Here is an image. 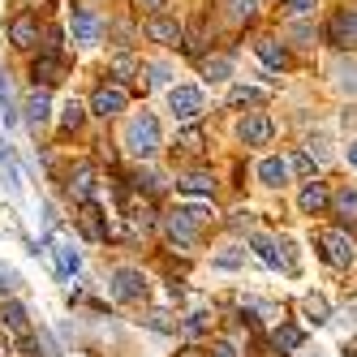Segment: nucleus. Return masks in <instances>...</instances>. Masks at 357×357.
<instances>
[{"label": "nucleus", "mask_w": 357, "mask_h": 357, "mask_svg": "<svg viewBox=\"0 0 357 357\" xmlns=\"http://www.w3.org/2000/svg\"><path fill=\"white\" fill-rule=\"evenodd\" d=\"M125 146H130V155H138V160L155 155V151H160V125H155V116H151V112L134 116L130 130H125Z\"/></svg>", "instance_id": "nucleus-1"}, {"label": "nucleus", "mask_w": 357, "mask_h": 357, "mask_svg": "<svg viewBox=\"0 0 357 357\" xmlns=\"http://www.w3.org/2000/svg\"><path fill=\"white\" fill-rule=\"evenodd\" d=\"M250 250L259 254V259H263L267 267H280V271H289V275L297 271V259H293V254H289L293 245H275L271 237H259V233H254V237H250Z\"/></svg>", "instance_id": "nucleus-2"}, {"label": "nucleus", "mask_w": 357, "mask_h": 357, "mask_svg": "<svg viewBox=\"0 0 357 357\" xmlns=\"http://www.w3.org/2000/svg\"><path fill=\"white\" fill-rule=\"evenodd\" d=\"M168 112L176 121H194L202 112V91L198 86H172L168 91Z\"/></svg>", "instance_id": "nucleus-3"}, {"label": "nucleus", "mask_w": 357, "mask_h": 357, "mask_svg": "<svg viewBox=\"0 0 357 357\" xmlns=\"http://www.w3.org/2000/svg\"><path fill=\"white\" fill-rule=\"evenodd\" d=\"M112 297H116V301H142V297H146V280H142V271H134V267H116V271H112Z\"/></svg>", "instance_id": "nucleus-4"}, {"label": "nucleus", "mask_w": 357, "mask_h": 357, "mask_svg": "<svg viewBox=\"0 0 357 357\" xmlns=\"http://www.w3.org/2000/svg\"><path fill=\"white\" fill-rule=\"evenodd\" d=\"M319 250H323V259L331 267H349L353 263V241L344 233H319Z\"/></svg>", "instance_id": "nucleus-5"}, {"label": "nucleus", "mask_w": 357, "mask_h": 357, "mask_svg": "<svg viewBox=\"0 0 357 357\" xmlns=\"http://www.w3.org/2000/svg\"><path fill=\"white\" fill-rule=\"evenodd\" d=\"M327 39H331V43H340V47L357 43V9H340L336 17H331V26H327Z\"/></svg>", "instance_id": "nucleus-6"}, {"label": "nucleus", "mask_w": 357, "mask_h": 357, "mask_svg": "<svg viewBox=\"0 0 357 357\" xmlns=\"http://www.w3.org/2000/svg\"><path fill=\"white\" fill-rule=\"evenodd\" d=\"M69 31H73V43H95L99 39V17L91 9H73L69 13Z\"/></svg>", "instance_id": "nucleus-7"}, {"label": "nucleus", "mask_w": 357, "mask_h": 357, "mask_svg": "<svg viewBox=\"0 0 357 357\" xmlns=\"http://www.w3.org/2000/svg\"><path fill=\"white\" fill-rule=\"evenodd\" d=\"M65 78V61H61V52H52V47H47V52L35 61V82H43V86H56Z\"/></svg>", "instance_id": "nucleus-8"}, {"label": "nucleus", "mask_w": 357, "mask_h": 357, "mask_svg": "<svg viewBox=\"0 0 357 357\" xmlns=\"http://www.w3.org/2000/svg\"><path fill=\"white\" fill-rule=\"evenodd\" d=\"M125 108V91L121 86H99L95 95H91V112H99V116H112V112H121Z\"/></svg>", "instance_id": "nucleus-9"}, {"label": "nucleus", "mask_w": 357, "mask_h": 357, "mask_svg": "<svg viewBox=\"0 0 357 357\" xmlns=\"http://www.w3.org/2000/svg\"><path fill=\"white\" fill-rule=\"evenodd\" d=\"M164 233H168L176 245H194V241H198V224H194V220H185L181 211H176V215H168V220H164Z\"/></svg>", "instance_id": "nucleus-10"}, {"label": "nucleus", "mask_w": 357, "mask_h": 357, "mask_svg": "<svg viewBox=\"0 0 357 357\" xmlns=\"http://www.w3.org/2000/svg\"><path fill=\"white\" fill-rule=\"evenodd\" d=\"M267 138H271V121H267L263 112H254V116L241 121V142H245V146H263Z\"/></svg>", "instance_id": "nucleus-11"}, {"label": "nucleus", "mask_w": 357, "mask_h": 357, "mask_svg": "<svg viewBox=\"0 0 357 357\" xmlns=\"http://www.w3.org/2000/svg\"><path fill=\"white\" fill-rule=\"evenodd\" d=\"M327 202H331L327 185H323V181H310V185L301 190V198H297V207H301L305 215H319V211H327Z\"/></svg>", "instance_id": "nucleus-12"}, {"label": "nucleus", "mask_w": 357, "mask_h": 357, "mask_svg": "<svg viewBox=\"0 0 357 357\" xmlns=\"http://www.w3.org/2000/svg\"><path fill=\"white\" fill-rule=\"evenodd\" d=\"M146 35L155 39V43H181V26H176L172 17H164V13H151V22H146Z\"/></svg>", "instance_id": "nucleus-13"}, {"label": "nucleus", "mask_w": 357, "mask_h": 357, "mask_svg": "<svg viewBox=\"0 0 357 357\" xmlns=\"http://www.w3.org/2000/svg\"><path fill=\"white\" fill-rule=\"evenodd\" d=\"M9 39H13L17 47H35V39H39V22H35L31 13L13 17V22H9Z\"/></svg>", "instance_id": "nucleus-14"}, {"label": "nucleus", "mask_w": 357, "mask_h": 357, "mask_svg": "<svg viewBox=\"0 0 357 357\" xmlns=\"http://www.w3.org/2000/svg\"><path fill=\"white\" fill-rule=\"evenodd\" d=\"M47 116H52V99H47V91L35 86V95L26 99V121H31V130H43Z\"/></svg>", "instance_id": "nucleus-15"}, {"label": "nucleus", "mask_w": 357, "mask_h": 357, "mask_svg": "<svg viewBox=\"0 0 357 357\" xmlns=\"http://www.w3.org/2000/svg\"><path fill=\"white\" fill-rule=\"evenodd\" d=\"M181 194H190V198H211L215 194V181H211V172H190V176H181Z\"/></svg>", "instance_id": "nucleus-16"}, {"label": "nucleus", "mask_w": 357, "mask_h": 357, "mask_svg": "<svg viewBox=\"0 0 357 357\" xmlns=\"http://www.w3.org/2000/svg\"><path fill=\"white\" fill-rule=\"evenodd\" d=\"M0 323H5L9 331H17V336H22V340H26V336H31V327H26V310H22V305H17V301H5V305H0Z\"/></svg>", "instance_id": "nucleus-17"}, {"label": "nucleus", "mask_w": 357, "mask_h": 357, "mask_svg": "<svg viewBox=\"0 0 357 357\" xmlns=\"http://www.w3.org/2000/svg\"><path fill=\"white\" fill-rule=\"evenodd\" d=\"M259 181H263V185H284V181H289V164L275 160V155H267V160L259 164Z\"/></svg>", "instance_id": "nucleus-18"}, {"label": "nucleus", "mask_w": 357, "mask_h": 357, "mask_svg": "<svg viewBox=\"0 0 357 357\" xmlns=\"http://www.w3.org/2000/svg\"><path fill=\"white\" fill-rule=\"evenodd\" d=\"M0 121H5V125L17 121V99H13V82H9L5 69H0Z\"/></svg>", "instance_id": "nucleus-19"}, {"label": "nucleus", "mask_w": 357, "mask_h": 357, "mask_svg": "<svg viewBox=\"0 0 357 357\" xmlns=\"http://www.w3.org/2000/svg\"><path fill=\"white\" fill-rule=\"evenodd\" d=\"M56 263H61L65 275H78V271H82V254H78V245H73V241H56Z\"/></svg>", "instance_id": "nucleus-20"}, {"label": "nucleus", "mask_w": 357, "mask_h": 357, "mask_svg": "<svg viewBox=\"0 0 357 357\" xmlns=\"http://www.w3.org/2000/svg\"><path fill=\"white\" fill-rule=\"evenodd\" d=\"M271 344H275V349H284V353H297V349H301V327L280 323V327H275V336H271Z\"/></svg>", "instance_id": "nucleus-21"}, {"label": "nucleus", "mask_w": 357, "mask_h": 357, "mask_svg": "<svg viewBox=\"0 0 357 357\" xmlns=\"http://www.w3.org/2000/svg\"><path fill=\"white\" fill-rule=\"evenodd\" d=\"M336 86L344 95H357V61L353 56L349 61H336Z\"/></svg>", "instance_id": "nucleus-22"}, {"label": "nucleus", "mask_w": 357, "mask_h": 357, "mask_svg": "<svg viewBox=\"0 0 357 357\" xmlns=\"http://www.w3.org/2000/svg\"><path fill=\"white\" fill-rule=\"evenodd\" d=\"M267 99V91H259V86H233L228 91V104L233 108H250V104H263Z\"/></svg>", "instance_id": "nucleus-23"}, {"label": "nucleus", "mask_w": 357, "mask_h": 357, "mask_svg": "<svg viewBox=\"0 0 357 357\" xmlns=\"http://www.w3.org/2000/svg\"><path fill=\"white\" fill-rule=\"evenodd\" d=\"M301 310H305V319H310V323H327V319H331V305H327V297H319V293L305 297Z\"/></svg>", "instance_id": "nucleus-24"}, {"label": "nucleus", "mask_w": 357, "mask_h": 357, "mask_svg": "<svg viewBox=\"0 0 357 357\" xmlns=\"http://www.w3.org/2000/svg\"><path fill=\"white\" fill-rule=\"evenodd\" d=\"M259 56H263L271 69H284V65H289V52H284L275 39H259Z\"/></svg>", "instance_id": "nucleus-25"}, {"label": "nucleus", "mask_w": 357, "mask_h": 357, "mask_svg": "<svg viewBox=\"0 0 357 357\" xmlns=\"http://www.w3.org/2000/svg\"><path fill=\"white\" fill-rule=\"evenodd\" d=\"M254 5H259V0H224V9H228V17H233V22H250L254 17Z\"/></svg>", "instance_id": "nucleus-26"}, {"label": "nucleus", "mask_w": 357, "mask_h": 357, "mask_svg": "<svg viewBox=\"0 0 357 357\" xmlns=\"http://www.w3.org/2000/svg\"><path fill=\"white\" fill-rule=\"evenodd\" d=\"M73 194H78V198H91V194H95V172H91V168H78V172H73Z\"/></svg>", "instance_id": "nucleus-27"}, {"label": "nucleus", "mask_w": 357, "mask_h": 357, "mask_svg": "<svg viewBox=\"0 0 357 357\" xmlns=\"http://www.w3.org/2000/svg\"><path fill=\"white\" fill-rule=\"evenodd\" d=\"M202 69H207V78H211V82H224L228 73H233V61H228V56H211Z\"/></svg>", "instance_id": "nucleus-28"}, {"label": "nucleus", "mask_w": 357, "mask_h": 357, "mask_svg": "<svg viewBox=\"0 0 357 357\" xmlns=\"http://www.w3.org/2000/svg\"><path fill=\"white\" fill-rule=\"evenodd\" d=\"M331 202H336V211H340V215H357V190H340Z\"/></svg>", "instance_id": "nucleus-29"}, {"label": "nucleus", "mask_w": 357, "mask_h": 357, "mask_svg": "<svg viewBox=\"0 0 357 357\" xmlns=\"http://www.w3.org/2000/svg\"><path fill=\"white\" fill-rule=\"evenodd\" d=\"M61 112H65V116H61V121H65V130H78V125H82V104H78V99H69Z\"/></svg>", "instance_id": "nucleus-30"}, {"label": "nucleus", "mask_w": 357, "mask_h": 357, "mask_svg": "<svg viewBox=\"0 0 357 357\" xmlns=\"http://www.w3.org/2000/svg\"><path fill=\"white\" fill-rule=\"evenodd\" d=\"M241 263H245V250H224V254H215V267H224V271H233Z\"/></svg>", "instance_id": "nucleus-31"}, {"label": "nucleus", "mask_w": 357, "mask_h": 357, "mask_svg": "<svg viewBox=\"0 0 357 357\" xmlns=\"http://www.w3.org/2000/svg\"><path fill=\"white\" fill-rule=\"evenodd\" d=\"M5 185H9L13 198H22V176H17V168H13L9 160H5Z\"/></svg>", "instance_id": "nucleus-32"}, {"label": "nucleus", "mask_w": 357, "mask_h": 357, "mask_svg": "<svg viewBox=\"0 0 357 357\" xmlns=\"http://www.w3.org/2000/svg\"><path fill=\"white\" fill-rule=\"evenodd\" d=\"M289 168H293V172H301V176H310V172H314V160L301 151V155H293V164H289Z\"/></svg>", "instance_id": "nucleus-33"}, {"label": "nucleus", "mask_w": 357, "mask_h": 357, "mask_svg": "<svg viewBox=\"0 0 357 357\" xmlns=\"http://www.w3.org/2000/svg\"><path fill=\"white\" fill-rule=\"evenodd\" d=\"M151 82H155V86H168V82H172V69H168V65H151Z\"/></svg>", "instance_id": "nucleus-34"}, {"label": "nucleus", "mask_w": 357, "mask_h": 357, "mask_svg": "<svg viewBox=\"0 0 357 357\" xmlns=\"http://www.w3.org/2000/svg\"><path fill=\"white\" fill-rule=\"evenodd\" d=\"M151 327H155V331H176V323H172L164 310H155V314H151Z\"/></svg>", "instance_id": "nucleus-35"}, {"label": "nucleus", "mask_w": 357, "mask_h": 357, "mask_svg": "<svg viewBox=\"0 0 357 357\" xmlns=\"http://www.w3.org/2000/svg\"><path fill=\"white\" fill-rule=\"evenodd\" d=\"M181 146H185V151H202V134H198V130H185V134H181Z\"/></svg>", "instance_id": "nucleus-36"}, {"label": "nucleus", "mask_w": 357, "mask_h": 357, "mask_svg": "<svg viewBox=\"0 0 357 357\" xmlns=\"http://www.w3.org/2000/svg\"><path fill=\"white\" fill-rule=\"evenodd\" d=\"M13 280H17V275H13L9 267H0V301H5V293L13 289Z\"/></svg>", "instance_id": "nucleus-37"}, {"label": "nucleus", "mask_w": 357, "mask_h": 357, "mask_svg": "<svg viewBox=\"0 0 357 357\" xmlns=\"http://www.w3.org/2000/svg\"><path fill=\"white\" fill-rule=\"evenodd\" d=\"M202 327H207V314H190V323H185V331H190V336H198Z\"/></svg>", "instance_id": "nucleus-38"}, {"label": "nucleus", "mask_w": 357, "mask_h": 357, "mask_svg": "<svg viewBox=\"0 0 357 357\" xmlns=\"http://www.w3.org/2000/svg\"><path fill=\"white\" fill-rule=\"evenodd\" d=\"M284 5H289V13H310L314 0H284Z\"/></svg>", "instance_id": "nucleus-39"}, {"label": "nucleus", "mask_w": 357, "mask_h": 357, "mask_svg": "<svg viewBox=\"0 0 357 357\" xmlns=\"http://www.w3.org/2000/svg\"><path fill=\"white\" fill-rule=\"evenodd\" d=\"M116 73H121V82H125V78L134 73V61H130V56H116Z\"/></svg>", "instance_id": "nucleus-40"}, {"label": "nucleus", "mask_w": 357, "mask_h": 357, "mask_svg": "<svg viewBox=\"0 0 357 357\" xmlns=\"http://www.w3.org/2000/svg\"><path fill=\"white\" fill-rule=\"evenodd\" d=\"M134 5H138V9H146V13H160L168 0H134Z\"/></svg>", "instance_id": "nucleus-41"}, {"label": "nucleus", "mask_w": 357, "mask_h": 357, "mask_svg": "<svg viewBox=\"0 0 357 357\" xmlns=\"http://www.w3.org/2000/svg\"><path fill=\"white\" fill-rule=\"evenodd\" d=\"M211 357H237V349H233V344H228V340H220V344L211 349Z\"/></svg>", "instance_id": "nucleus-42"}, {"label": "nucleus", "mask_w": 357, "mask_h": 357, "mask_svg": "<svg viewBox=\"0 0 357 357\" xmlns=\"http://www.w3.org/2000/svg\"><path fill=\"white\" fill-rule=\"evenodd\" d=\"M344 323H353V327H357V297L344 305Z\"/></svg>", "instance_id": "nucleus-43"}, {"label": "nucleus", "mask_w": 357, "mask_h": 357, "mask_svg": "<svg viewBox=\"0 0 357 357\" xmlns=\"http://www.w3.org/2000/svg\"><path fill=\"white\" fill-rule=\"evenodd\" d=\"M349 164L357 168V142H349Z\"/></svg>", "instance_id": "nucleus-44"}, {"label": "nucleus", "mask_w": 357, "mask_h": 357, "mask_svg": "<svg viewBox=\"0 0 357 357\" xmlns=\"http://www.w3.org/2000/svg\"><path fill=\"white\" fill-rule=\"evenodd\" d=\"M181 357H202V353H198V349H185V353H181Z\"/></svg>", "instance_id": "nucleus-45"}, {"label": "nucleus", "mask_w": 357, "mask_h": 357, "mask_svg": "<svg viewBox=\"0 0 357 357\" xmlns=\"http://www.w3.org/2000/svg\"><path fill=\"white\" fill-rule=\"evenodd\" d=\"M305 357H323V353H305Z\"/></svg>", "instance_id": "nucleus-46"}]
</instances>
